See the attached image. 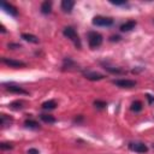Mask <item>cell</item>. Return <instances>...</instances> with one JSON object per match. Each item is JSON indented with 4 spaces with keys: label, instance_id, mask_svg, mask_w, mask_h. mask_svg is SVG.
Masks as SVG:
<instances>
[{
    "label": "cell",
    "instance_id": "cell-27",
    "mask_svg": "<svg viewBox=\"0 0 154 154\" xmlns=\"http://www.w3.org/2000/svg\"><path fill=\"white\" fill-rule=\"evenodd\" d=\"M119 38H120L119 36H112L111 37V41H119Z\"/></svg>",
    "mask_w": 154,
    "mask_h": 154
},
{
    "label": "cell",
    "instance_id": "cell-28",
    "mask_svg": "<svg viewBox=\"0 0 154 154\" xmlns=\"http://www.w3.org/2000/svg\"><path fill=\"white\" fill-rule=\"evenodd\" d=\"M147 97H148V100H149V102H152V101L154 100V97H152V95H149V94L147 95Z\"/></svg>",
    "mask_w": 154,
    "mask_h": 154
},
{
    "label": "cell",
    "instance_id": "cell-26",
    "mask_svg": "<svg viewBox=\"0 0 154 154\" xmlns=\"http://www.w3.org/2000/svg\"><path fill=\"white\" fill-rule=\"evenodd\" d=\"M12 47H14V48H20L22 46L18 45V43H10V45H8V48H12Z\"/></svg>",
    "mask_w": 154,
    "mask_h": 154
},
{
    "label": "cell",
    "instance_id": "cell-18",
    "mask_svg": "<svg viewBox=\"0 0 154 154\" xmlns=\"http://www.w3.org/2000/svg\"><path fill=\"white\" fill-rule=\"evenodd\" d=\"M40 118H41V120H42V122L48 123V124H53V123H55V122H57V119H55L53 116H51V114H41V116H40Z\"/></svg>",
    "mask_w": 154,
    "mask_h": 154
},
{
    "label": "cell",
    "instance_id": "cell-9",
    "mask_svg": "<svg viewBox=\"0 0 154 154\" xmlns=\"http://www.w3.org/2000/svg\"><path fill=\"white\" fill-rule=\"evenodd\" d=\"M1 7H2V10L6 12V13H8V14H11V16H17L18 14V11H17V8L13 6V5H11V4H8V2H6V1H2L1 2Z\"/></svg>",
    "mask_w": 154,
    "mask_h": 154
},
{
    "label": "cell",
    "instance_id": "cell-17",
    "mask_svg": "<svg viewBox=\"0 0 154 154\" xmlns=\"http://www.w3.org/2000/svg\"><path fill=\"white\" fill-rule=\"evenodd\" d=\"M76 66H77L76 63L72 61L70 58H67V59L64 60V64H63V69H64V70H71L72 67H76Z\"/></svg>",
    "mask_w": 154,
    "mask_h": 154
},
{
    "label": "cell",
    "instance_id": "cell-21",
    "mask_svg": "<svg viewBox=\"0 0 154 154\" xmlns=\"http://www.w3.org/2000/svg\"><path fill=\"white\" fill-rule=\"evenodd\" d=\"M102 65L105 66V69H106L107 71H109V72H112V73H123V70H120V69H117V67L109 66L108 64H105V63H102Z\"/></svg>",
    "mask_w": 154,
    "mask_h": 154
},
{
    "label": "cell",
    "instance_id": "cell-4",
    "mask_svg": "<svg viewBox=\"0 0 154 154\" xmlns=\"http://www.w3.org/2000/svg\"><path fill=\"white\" fill-rule=\"evenodd\" d=\"M129 149L132 150V152H136V153H141V154L148 152V147L142 142H131V143H129Z\"/></svg>",
    "mask_w": 154,
    "mask_h": 154
},
{
    "label": "cell",
    "instance_id": "cell-29",
    "mask_svg": "<svg viewBox=\"0 0 154 154\" xmlns=\"http://www.w3.org/2000/svg\"><path fill=\"white\" fill-rule=\"evenodd\" d=\"M153 22H154V20H153Z\"/></svg>",
    "mask_w": 154,
    "mask_h": 154
},
{
    "label": "cell",
    "instance_id": "cell-11",
    "mask_svg": "<svg viewBox=\"0 0 154 154\" xmlns=\"http://www.w3.org/2000/svg\"><path fill=\"white\" fill-rule=\"evenodd\" d=\"M135 26H136V22H135V20H128V22L123 23L119 29H120V31H123V32H128V31L132 30Z\"/></svg>",
    "mask_w": 154,
    "mask_h": 154
},
{
    "label": "cell",
    "instance_id": "cell-20",
    "mask_svg": "<svg viewBox=\"0 0 154 154\" xmlns=\"http://www.w3.org/2000/svg\"><path fill=\"white\" fill-rule=\"evenodd\" d=\"M142 108H143V105H142V102L141 101H134L132 103H131V109L134 111V112H140V111H142Z\"/></svg>",
    "mask_w": 154,
    "mask_h": 154
},
{
    "label": "cell",
    "instance_id": "cell-2",
    "mask_svg": "<svg viewBox=\"0 0 154 154\" xmlns=\"http://www.w3.org/2000/svg\"><path fill=\"white\" fill-rule=\"evenodd\" d=\"M88 43L90 48H97L102 45V36L96 31H89L88 32Z\"/></svg>",
    "mask_w": 154,
    "mask_h": 154
},
{
    "label": "cell",
    "instance_id": "cell-13",
    "mask_svg": "<svg viewBox=\"0 0 154 154\" xmlns=\"http://www.w3.org/2000/svg\"><path fill=\"white\" fill-rule=\"evenodd\" d=\"M0 123H1L2 128H6V126L11 125V123H12V118H11L10 116H7V114L2 113V114L0 116Z\"/></svg>",
    "mask_w": 154,
    "mask_h": 154
},
{
    "label": "cell",
    "instance_id": "cell-3",
    "mask_svg": "<svg viewBox=\"0 0 154 154\" xmlns=\"http://www.w3.org/2000/svg\"><path fill=\"white\" fill-rule=\"evenodd\" d=\"M93 24L96 26H111L113 24V19L111 17L96 16L93 18Z\"/></svg>",
    "mask_w": 154,
    "mask_h": 154
},
{
    "label": "cell",
    "instance_id": "cell-7",
    "mask_svg": "<svg viewBox=\"0 0 154 154\" xmlns=\"http://www.w3.org/2000/svg\"><path fill=\"white\" fill-rule=\"evenodd\" d=\"M6 90H8L10 93H14V94H22V95H26L28 91L25 89H23L22 87L19 85H16V84H4Z\"/></svg>",
    "mask_w": 154,
    "mask_h": 154
},
{
    "label": "cell",
    "instance_id": "cell-5",
    "mask_svg": "<svg viewBox=\"0 0 154 154\" xmlns=\"http://www.w3.org/2000/svg\"><path fill=\"white\" fill-rule=\"evenodd\" d=\"M2 63L6 64L7 66L10 67H25L26 64L24 61H20V60H16V59H10V58H2Z\"/></svg>",
    "mask_w": 154,
    "mask_h": 154
},
{
    "label": "cell",
    "instance_id": "cell-16",
    "mask_svg": "<svg viewBox=\"0 0 154 154\" xmlns=\"http://www.w3.org/2000/svg\"><path fill=\"white\" fill-rule=\"evenodd\" d=\"M42 109H54L57 107V102L54 100H48V101H45L42 105H41Z\"/></svg>",
    "mask_w": 154,
    "mask_h": 154
},
{
    "label": "cell",
    "instance_id": "cell-22",
    "mask_svg": "<svg viewBox=\"0 0 154 154\" xmlns=\"http://www.w3.org/2000/svg\"><path fill=\"white\" fill-rule=\"evenodd\" d=\"M94 106H95L96 108L102 109V108H106L107 103H106L105 101H101V100H95V101H94Z\"/></svg>",
    "mask_w": 154,
    "mask_h": 154
},
{
    "label": "cell",
    "instance_id": "cell-6",
    "mask_svg": "<svg viewBox=\"0 0 154 154\" xmlns=\"http://www.w3.org/2000/svg\"><path fill=\"white\" fill-rule=\"evenodd\" d=\"M113 83L119 87V88H134L136 85V82L132 81V79H125V78H122V79H116L113 81Z\"/></svg>",
    "mask_w": 154,
    "mask_h": 154
},
{
    "label": "cell",
    "instance_id": "cell-24",
    "mask_svg": "<svg viewBox=\"0 0 154 154\" xmlns=\"http://www.w3.org/2000/svg\"><path fill=\"white\" fill-rule=\"evenodd\" d=\"M28 154H40V152L36 149V148H30L28 150Z\"/></svg>",
    "mask_w": 154,
    "mask_h": 154
},
{
    "label": "cell",
    "instance_id": "cell-12",
    "mask_svg": "<svg viewBox=\"0 0 154 154\" xmlns=\"http://www.w3.org/2000/svg\"><path fill=\"white\" fill-rule=\"evenodd\" d=\"M22 38H23L24 41L30 42V43H38V38H37L35 35H32V34H26V32H24V34H22Z\"/></svg>",
    "mask_w": 154,
    "mask_h": 154
},
{
    "label": "cell",
    "instance_id": "cell-23",
    "mask_svg": "<svg viewBox=\"0 0 154 154\" xmlns=\"http://www.w3.org/2000/svg\"><path fill=\"white\" fill-rule=\"evenodd\" d=\"M0 148H1L2 150H6V149H12V148H13V146H12V143H7V142H2V143L0 144Z\"/></svg>",
    "mask_w": 154,
    "mask_h": 154
},
{
    "label": "cell",
    "instance_id": "cell-8",
    "mask_svg": "<svg viewBox=\"0 0 154 154\" xmlns=\"http://www.w3.org/2000/svg\"><path fill=\"white\" fill-rule=\"evenodd\" d=\"M83 75L89 81H100V79L105 78V76L102 73H99V72H95V71H85Z\"/></svg>",
    "mask_w": 154,
    "mask_h": 154
},
{
    "label": "cell",
    "instance_id": "cell-19",
    "mask_svg": "<svg viewBox=\"0 0 154 154\" xmlns=\"http://www.w3.org/2000/svg\"><path fill=\"white\" fill-rule=\"evenodd\" d=\"M24 125H25V128H29V129H38L40 128L38 123L36 120H32V119H26L24 122Z\"/></svg>",
    "mask_w": 154,
    "mask_h": 154
},
{
    "label": "cell",
    "instance_id": "cell-1",
    "mask_svg": "<svg viewBox=\"0 0 154 154\" xmlns=\"http://www.w3.org/2000/svg\"><path fill=\"white\" fill-rule=\"evenodd\" d=\"M63 34H64L65 37H67L69 40H71V41L73 42V45H75L77 48H81V47H82L79 36H78V34L76 32V30H75L72 26H66V28H64Z\"/></svg>",
    "mask_w": 154,
    "mask_h": 154
},
{
    "label": "cell",
    "instance_id": "cell-15",
    "mask_svg": "<svg viewBox=\"0 0 154 154\" xmlns=\"http://www.w3.org/2000/svg\"><path fill=\"white\" fill-rule=\"evenodd\" d=\"M24 105H25V102H24L23 100H16V101H13V102L10 103V107H11L12 109L18 111V109L24 108Z\"/></svg>",
    "mask_w": 154,
    "mask_h": 154
},
{
    "label": "cell",
    "instance_id": "cell-14",
    "mask_svg": "<svg viewBox=\"0 0 154 154\" xmlns=\"http://www.w3.org/2000/svg\"><path fill=\"white\" fill-rule=\"evenodd\" d=\"M52 11V2L51 1H43L41 4V12L43 14H48Z\"/></svg>",
    "mask_w": 154,
    "mask_h": 154
},
{
    "label": "cell",
    "instance_id": "cell-25",
    "mask_svg": "<svg viewBox=\"0 0 154 154\" xmlns=\"http://www.w3.org/2000/svg\"><path fill=\"white\" fill-rule=\"evenodd\" d=\"M111 4H113V5H125L126 4V1H111Z\"/></svg>",
    "mask_w": 154,
    "mask_h": 154
},
{
    "label": "cell",
    "instance_id": "cell-10",
    "mask_svg": "<svg viewBox=\"0 0 154 154\" xmlns=\"http://www.w3.org/2000/svg\"><path fill=\"white\" fill-rule=\"evenodd\" d=\"M75 6V1L72 0H63L61 1V10L66 13H70Z\"/></svg>",
    "mask_w": 154,
    "mask_h": 154
}]
</instances>
